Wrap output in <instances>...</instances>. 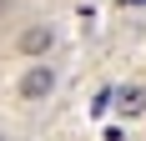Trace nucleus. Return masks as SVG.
Listing matches in <instances>:
<instances>
[{"label": "nucleus", "mask_w": 146, "mask_h": 141, "mask_svg": "<svg viewBox=\"0 0 146 141\" xmlns=\"http://www.w3.org/2000/svg\"><path fill=\"white\" fill-rule=\"evenodd\" d=\"M56 86H60V70L50 66V61H30V66L15 76V101H20V106H40V101L56 96Z\"/></svg>", "instance_id": "obj_1"}, {"label": "nucleus", "mask_w": 146, "mask_h": 141, "mask_svg": "<svg viewBox=\"0 0 146 141\" xmlns=\"http://www.w3.org/2000/svg\"><path fill=\"white\" fill-rule=\"evenodd\" d=\"M0 141H10V136H5V131H0Z\"/></svg>", "instance_id": "obj_6"}, {"label": "nucleus", "mask_w": 146, "mask_h": 141, "mask_svg": "<svg viewBox=\"0 0 146 141\" xmlns=\"http://www.w3.org/2000/svg\"><path fill=\"white\" fill-rule=\"evenodd\" d=\"M116 106H121V116H141V111H146V86H126V91H116Z\"/></svg>", "instance_id": "obj_3"}, {"label": "nucleus", "mask_w": 146, "mask_h": 141, "mask_svg": "<svg viewBox=\"0 0 146 141\" xmlns=\"http://www.w3.org/2000/svg\"><path fill=\"white\" fill-rule=\"evenodd\" d=\"M116 5H121V10H141L146 0H116Z\"/></svg>", "instance_id": "obj_4"}, {"label": "nucleus", "mask_w": 146, "mask_h": 141, "mask_svg": "<svg viewBox=\"0 0 146 141\" xmlns=\"http://www.w3.org/2000/svg\"><path fill=\"white\" fill-rule=\"evenodd\" d=\"M5 10H10V0H0V15H5Z\"/></svg>", "instance_id": "obj_5"}, {"label": "nucleus", "mask_w": 146, "mask_h": 141, "mask_svg": "<svg viewBox=\"0 0 146 141\" xmlns=\"http://www.w3.org/2000/svg\"><path fill=\"white\" fill-rule=\"evenodd\" d=\"M15 56L20 61H50V51H56V25L50 20H30V25L15 30Z\"/></svg>", "instance_id": "obj_2"}]
</instances>
